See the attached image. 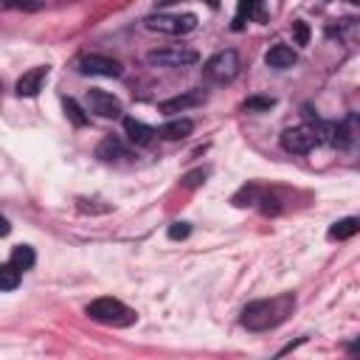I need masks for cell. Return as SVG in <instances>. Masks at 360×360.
Returning a JSON list of instances; mask_svg holds the SVG:
<instances>
[{"instance_id": "obj_1", "label": "cell", "mask_w": 360, "mask_h": 360, "mask_svg": "<svg viewBox=\"0 0 360 360\" xmlns=\"http://www.w3.org/2000/svg\"><path fill=\"white\" fill-rule=\"evenodd\" d=\"M295 309V295L292 292H281L273 298H259L250 301L242 309V326L250 332H267L276 329L278 323H284Z\"/></svg>"}, {"instance_id": "obj_2", "label": "cell", "mask_w": 360, "mask_h": 360, "mask_svg": "<svg viewBox=\"0 0 360 360\" xmlns=\"http://www.w3.org/2000/svg\"><path fill=\"white\" fill-rule=\"evenodd\" d=\"M84 315H87L90 321H96V323H104V326H132V323L138 321L135 309H129L124 301L110 298V295L90 301V304L84 307Z\"/></svg>"}, {"instance_id": "obj_3", "label": "cell", "mask_w": 360, "mask_h": 360, "mask_svg": "<svg viewBox=\"0 0 360 360\" xmlns=\"http://www.w3.org/2000/svg\"><path fill=\"white\" fill-rule=\"evenodd\" d=\"M239 73V53L233 48H225V51H217L211 59H205L202 65V76L214 84H228L233 82Z\"/></svg>"}, {"instance_id": "obj_4", "label": "cell", "mask_w": 360, "mask_h": 360, "mask_svg": "<svg viewBox=\"0 0 360 360\" xmlns=\"http://www.w3.org/2000/svg\"><path fill=\"white\" fill-rule=\"evenodd\" d=\"M143 25L149 31H158V34L183 37V34L197 28V14H191V11H186V14H163V11H158V14H149L143 20Z\"/></svg>"}, {"instance_id": "obj_5", "label": "cell", "mask_w": 360, "mask_h": 360, "mask_svg": "<svg viewBox=\"0 0 360 360\" xmlns=\"http://www.w3.org/2000/svg\"><path fill=\"white\" fill-rule=\"evenodd\" d=\"M200 53L188 45H166V48H152L146 53V62L158 68H186V65H194Z\"/></svg>"}, {"instance_id": "obj_6", "label": "cell", "mask_w": 360, "mask_h": 360, "mask_svg": "<svg viewBox=\"0 0 360 360\" xmlns=\"http://www.w3.org/2000/svg\"><path fill=\"white\" fill-rule=\"evenodd\" d=\"M281 146L292 155H307L312 146H318V135L312 124H301V127H290L281 132Z\"/></svg>"}, {"instance_id": "obj_7", "label": "cell", "mask_w": 360, "mask_h": 360, "mask_svg": "<svg viewBox=\"0 0 360 360\" xmlns=\"http://www.w3.org/2000/svg\"><path fill=\"white\" fill-rule=\"evenodd\" d=\"M79 73L84 76H107V79H115L124 73L121 62L112 59V56H104V53H87L79 59Z\"/></svg>"}, {"instance_id": "obj_8", "label": "cell", "mask_w": 360, "mask_h": 360, "mask_svg": "<svg viewBox=\"0 0 360 360\" xmlns=\"http://www.w3.org/2000/svg\"><path fill=\"white\" fill-rule=\"evenodd\" d=\"M87 112H93L98 118H121L124 107L107 90H87Z\"/></svg>"}, {"instance_id": "obj_9", "label": "cell", "mask_w": 360, "mask_h": 360, "mask_svg": "<svg viewBox=\"0 0 360 360\" xmlns=\"http://www.w3.org/2000/svg\"><path fill=\"white\" fill-rule=\"evenodd\" d=\"M45 82H48V68H45V65L31 68V70H25V73L17 79V96H20V98H34V96L42 90Z\"/></svg>"}, {"instance_id": "obj_10", "label": "cell", "mask_w": 360, "mask_h": 360, "mask_svg": "<svg viewBox=\"0 0 360 360\" xmlns=\"http://www.w3.org/2000/svg\"><path fill=\"white\" fill-rule=\"evenodd\" d=\"M354 138H357V115L349 112L343 121H335L329 146H335V149H349V146L354 143Z\"/></svg>"}, {"instance_id": "obj_11", "label": "cell", "mask_w": 360, "mask_h": 360, "mask_svg": "<svg viewBox=\"0 0 360 360\" xmlns=\"http://www.w3.org/2000/svg\"><path fill=\"white\" fill-rule=\"evenodd\" d=\"M202 101H205V93H202V90H188V93H183V96H174V98L160 101L158 110H160V112H183V110L197 107V104H202Z\"/></svg>"}, {"instance_id": "obj_12", "label": "cell", "mask_w": 360, "mask_h": 360, "mask_svg": "<svg viewBox=\"0 0 360 360\" xmlns=\"http://www.w3.org/2000/svg\"><path fill=\"white\" fill-rule=\"evenodd\" d=\"M155 132H158V138H163V141H180V138H188V135L194 132V121H191V118H172V121L160 124Z\"/></svg>"}, {"instance_id": "obj_13", "label": "cell", "mask_w": 360, "mask_h": 360, "mask_svg": "<svg viewBox=\"0 0 360 360\" xmlns=\"http://www.w3.org/2000/svg\"><path fill=\"white\" fill-rule=\"evenodd\" d=\"M124 132H127L129 143H135V146H149V143L158 138L155 127H149V124H143V121H135V118H127V121H124Z\"/></svg>"}, {"instance_id": "obj_14", "label": "cell", "mask_w": 360, "mask_h": 360, "mask_svg": "<svg viewBox=\"0 0 360 360\" xmlns=\"http://www.w3.org/2000/svg\"><path fill=\"white\" fill-rule=\"evenodd\" d=\"M96 158L104 160V163H121V160H127V158H132V155H129V149H127L118 138H104V141L96 146Z\"/></svg>"}, {"instance_id": "obj_15", "label": "cell", "mask_w": 360, "mask_h": 360, "mask_svg": "<svg viewBox=\"0 0 360 360\" xmlns=\"http://www.w3.org/2000/svg\"><path fill=\"white\" fill-rule=\"evenodd\" d=\"M262 0H239L236 6V17H233V31H242L248 20H262Z\"/></svg>"}, {"instance_id": "obj_16", "label": "cell", "mask_w": 360, "mask_h": 360, "mask_svg": "<svg viewBox=\"0 0 360 360\" xmlns=\"http://www.w3.org/2000/svg\"><path fill=\"white\" fill-rule=\"evenodd\" d=\"M295 51L290 48V45H273L267 53H264V62L270 65V68H292L295 65Z\"/></svg>"}, {"instance_id": "obj_17", "label": "cell", "mask_w": 360, "mask_h": 360, "mask_svg": "<svg viewBox=\"0 0 360 360\" xmlns=\"http://www.w3.org/2000/svg\"><path fill=\"white\" fill-rule=\"evenodd\" d=\"M34 262H37V253H34V248L31 245H17L14 250H11V256H8V264L14 267V270H31L34 267Z\"/></svg>"}, {"instance_id": "obj_18", "label": "cell", "mask_w": 360, "mask_h": 360, "mask_svg": "<svg viewBox=\"0 0 360 360\" xmlns=\"http://www.w3.org/2000/svg\"><path fill=\"white\" fill-rule=\"evenodd\" d=\"M360 231V219L357 217H346V219H338L332 228H329V239H349Z\"/></svg>"}, {"instance_id": "obj_19", "label": "cell", "mask_w": 360, "mask_h": 360, "mask_svg": "<svg viewBox=\"0 0 360 360\" xmlns=\"http://www.w3.org/2000/svg\"><path fill=\"white\" fill-rule=\"evenodd\" d=\"M62 107H65V115L76 124V127H87V121H90V115L79 107V101L76 98H62Z\"/></svg>"}, {"instance_id": "obj_20", "label": "cell", "mask_w": 360, "mask_h": 360, "mask_svg": "<svg viewBox=\"0 0 360 360\" xmlns=\"http://www.w3.org/2000/svg\"><path fill=\"white\" fill-rule=\"evenodd\" d=\"M20 284V270L11 264H0V290H14Z\"/></svg>"}, {"instance_id": "obj_21", "label": "cell", "mask_w": 360, "mask_h": 360, "mask_svg": "<svg viewBox=\"0 0 360 360\" xmlns=\"http://www.w3.org/2000/svg\"><path fill=\"white\" fill-rule=\"evenodd\" d=\"M292 37H295V45H307V42H309V28H307V22L295 20V22H292Z\"/></svg>"}, {"instance_id": "obj_22", "label": "cell", "mask_w": 360, "mask_h": 360, "mask_svg": "<svg viewBox=\"0 0 360 360\" xmlns=\"http://www.w3.org/2000/svg\"><path fill=\"white\" fill-rule=\"evenodd\" d=\"M166 233H169V239H186L191 233V225L188 222H172Z\"/></svg>"}, {"instance_id": "obj_23", "label": "cell", "mask_w": 360, "mask_h": 360, "mask_svg": "<svg viewBox=\"0 0 360 360\" xmlns=\"http://www.w3.org/2000/svg\"><path fill=\"white\" fill-rule=\"evenodd\" d=\"M276 101L273 98H262V96H253V98H248L245 101V110H270Z\"/></svg>"}, {"instance_id": "obj_24", "label": "cell", "mask_w": 360, "mask_h": 360, "mask_svg": "<svg viewBox=\"0 0 360 360\" xmlns=\"http://www.w3.org/2000/svg\"><path fill=\"white\" fill-rule=\"evenodd\" d=\"M200 183H205V172H202V169H200V172H191V174H186V177H183V186H186V188L200 186Z\"/></svg>"}, {"instance_id": "obj_25", "label": "cell", "mask_w": 360, "mask_h": 360, "mask_svg": "<svg viewBox=\"0 0 360 360\" xmlns=\"http://www.w3.org/2000/svg\"><path fill=\"white\" fill-rule=\"evenodd\" d=\"M8 231H11L8 219H6V217H0V236H8Z\"/></svg>"}, {"instance_id": "obj_26", "label": "cell", "mask_w": 360, "mask_h": 360, "mask_svg": "<svg viewBox=\"0 0 360 360\" xmlns=\"http://www.w3.org/2000/svg\"><path fill=\"white\" fill-rule=\"evenodd\" d=\"M205 3H208L211 8H217V6H219V0H205Z\"/></svg>"}, {"instance_id": "obj_27", "label": "cell", "mask_w": 360, "mask_h": 360, "mask_svg": "<svg viewBox=\"0 0 360 360\" xmlns=\"http://www.w3.org/2000/svg\"><path fill=\"white\" fill-rule=\"evenodd\" d=\"M349 3H360V0H349Z\"/></svg>"}, {"instance_id": "obj_28", "label": "cell", "mask_w": 360, "mask_h": 360, "mask_svg": "<svg viewBox=\"0 0 360 360\" xmlns=\"http://www.w3.org/2000/svg\"><path fill=\"white\" fill-rule=\"evenodd\" d=\"M0 87H3V84H0Z\"/></svg>"}]
</instances>
